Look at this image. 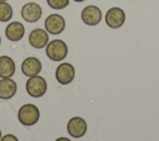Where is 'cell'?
<instances>
[{
    "label": "cell",
    "mask_w": 159,
    "mask_h": 141,
    "mask_svg": "<svg viewBox=\"0 0 159 141\" xmlns=\"http://www.w3.org/2000/svg\"><path fill=\"white\" fill-rule=\"evenodd\" d=\"M75 74H76V70H75V67L71 64V63H61L56 70H55V77H56V80L61 84V85H67L70 84L73 79H75Z\"/></svg>",
    "instance_id": "5"
},
{
    "label": "cell",
    "mask_w": 159,
    "mask_h": 141,
    "mask_svg": "<svg viewBox=\"0 0 159 141\" xmlns=\"http://www.w3.org/2000/svg\"><path fill=\"white\" fill-rule=\"evenodd\" d=\"M41 69H42L41 62L36 57H27L21 63V72L26 77L37 75V74H40Z\"/></svg>",
    "instance_id": "11"
},
{
    "label": "cell",
    "mask_w": 159,
    "mask_h": 141,
    "mask_svg": "<svg viewBox=\"0 0 159 141\" xmlns=\"http://www.w3.org/2000/svg\"><path fill=\"white\" fill-rule=\"evenodd\" d=\"M29 43L36 49L46 47L48 43V32L43 28H35L29 35Z\"/></svg>",
    "instance_id": "10"
},
{
    "label": "cell",
    "mask_w": 159,
    "mask_h": 141,
    "mask_svg": "<svg viewBox=\"0 0 159 141\" xmlns=\"http://www.w3.org/2000/svg\"><path fill=\"white\" fill-rule=\"evenodd\" d=\"M60 140H65V141H68L70 139H67V137H60V139H57V141H60Z\"/></svg>",
    "instance_id": "18"
},
{
    "label": "cell",
    "mask_w": 159,
    "mask_h": 141,
    "mask_svg": "<svg viewBox=\"0 0 159 141\" xmlns=\"http://www.w3.org/2000/svg\"><path fill=\"white\" fill-rule=\"evenodd\" d=\"M67 132L73 139H81L87 132V122L81 116H73L67 122Z\"/></svg>",
    "instance_id": "4"
},
{
    "label": "cell",
    "mask_w": 159,
    "mask_h": 141,
    "mask_svg": "<svg viewBox=\"0 0 159 141\" xmlns=\"http://www.w3.org/2000/svg\"><path fill=\"white\" fill-rule=\"evenodd\" d=\"M48 6L55 9V10H61V9H65L66 6H68V2L70 0H46Z\"/></svg>",
    "instance_id": "16"
},
{
    "label": "cell",
    "mask_w": 159,
    "mask_h": 141,
    "mask_svg": "<svg viewBox=\"0 0 159 141\" xmlns=\"http://www.w3.org/2000/svg\"><path fill=\"white\" fill-rule=\"evenodd\" d=\"M25 35V27L21 22L19 21H12L10 22L6 28H5V36L9 41L11 42H17L20 41Z\"/></svg>",
    "instance_id": "12"
},
{
    "label": "cell",
    "mask_w": 159,
    "mask_h": 141,
    "mask_svg": "<svg viewBox=\"0 0 159 141\" xmlns=\"http://www.w3.org/2000/svg\"><path fill=\"white\" fill-rule=\"evenodd\" d=\"M17 119L24 126H32L40 120V110L34 104H24L17 111Z\"/></svg>",
    "instance_id": "2"
},
{
    "label": "cell",
    "mask_w": 159,
    "mask_h": 141,
    "mask_svg": "<svg viewBox=\"0 0 159 141\" xmlns=\"http://www.w3.org/2000/svg\"><path fill=\"white\" fill-rule=\"evenodd\" d=\"M0 1H7V0H0Z\"/></svg>",
    "instance_id": "21"
},
{
    "label": "cell",
    "mask_w": 159,
    "mask_h": 141,
    "mask_svg": "<svg viewBox=\"0 0 159 141\" xmlns=\"http://www.w3.org/2000/svg\"><path fill=\"white\" fill-rule=\"evenodd\" d=\"M106 24L111 28H119L125 22V14L120 7H111L104 16Z\"/></svg>",
    "instance_id": "9"
},
{
    "label": "cell",
    "mask_w": 159,
    "mask_h": 141,
    "mask_svg": "<svg viewBox=\"0 0 159 141\" xmlns=\"http://www.w3.org/2000/svg\"><path fill=\"white\" fill-rule=\"evenodd\" d=\"M0 140H1V130H0Z\"/></svg>",
    "instance_id": "20"
},
{
    "label": "cell",
    "mask_w": 159,
    "mask_h": 141,
    "mask_svg": "<svg viewBox=\"0 0 159 141\" xmlns=\"http://www.w3.org/2000/svg\"><path fill=\"white\" fill-rule=\"evenodd\" d=\"M42 16V9L37 2L30 1L21 7V17L30 24L37 22Z\"/></svg>",
    "instance_id": "6"
},
{
    "label": "cell",
    "mask_w": 159,
    "mask_h": 141,
    "mask_svg": "<svg viewBox=\"0 0 159 141\" xmlns=\"http://www.w3.org/2000/svg\"><path fill=\"white\" fill-rule=\"evenodd\" d=\"M0 45H1V37H0Z\"/></svg>",
    "instance_id": "22"
},
{
    "label": "cell",
    "mask_w": 159,
    "mask_h": 141,
    "mask_svg": "<svg viewBox=\"0 0 159 141\" xmlns=\"http://www.w3.org/2000/svg\"><path fill=\"white\" fill-rule=\"evenodd\" d=\"M1 140L2 141H9V140H11V141H19V139L16 136H14L12 134H7L5 136H1Z\"/></svg>",
    "instance_id": "17"
},
{
    "label": "cell",
    "mask_w": 159,
    "mask_h": 141,
    "mask_svg": "<svg viewBox=\"0 0 159 141\" xmlns=\"http://www.w3.org/2000/svg\"><path fill=\"white\" fill-rule=\"evenodd\" d=\"M26 92L32 98H41L47 92V82L41 75H32L29 77L26 82Z\"/></svg>",
    "instance_id": "3"
},
{
    "label": "cell",
    "mask_w": 159,
    "mask_h": 141,
    "mask_svg": "<svg viewBox=\"0 0 159 141\" xmlns=\"http://www.w3.org/2000/svg\"><path fill=\"white\" fill-rule=\"evenodd\" d=\"M81 20L87 26H96L102 20V11L98 6L88 5L81 12Z\"/></svg>",
    "instance_id": "8"
},
{
    "label": "cell",
    "mask_w": 159,
    "mask_h": 141,
    "mask_svg": "<svg viewBox=\"0 0 159 141\" xmlns=\"http://www.w3.org/2000/svg\"><path fill=\"white\" fill-rule=\"evenodd\" d=\"M12 7L6 1H0V22H7L12 17Z\"/></svg>",
    "instance_id": "15"
},
{
    "label": "cell",
    "mask_w": 159,
    "mask_h": 141,
    "mask_svg": "<svg viewBox=\"0 0 159 141\" xmlns=\"http://www.w3.org/2000/svg\"><path fill=\"white\" fill-rule=\"evenodd\" d=\"M45 30L50 35H60L66 27L65 19L58 14H51L45 20Z\"/></svg>",
    "instance_id": "7"
},
{
    "label": "cell",
    "mask_w": 159,
    "mask_h": 141,
    "mask_svg": "<svg viewBox=\"0 0 159 141\" xmlns=\"http://www.w3.org/2000/svg\"><path fill=\"white\" fill-rule=\"evenodd\" d=\"M17 90L16 82L11 78H1L0 79V99L7 100L11 99Z\"/></svg>",
    "instance_id": "13"
},
{
    "label": "cell",
    "mask_w": 159,
    "mask_h": 141,
    "mask_svg": "<svg viewBox=\"0 0 159 141\" xmlns=\"http://www.w3.org/2000/svg\"><path fill=\"white\" fill-rule=\"evenodd\" d=\"M45 48H46V56L53 62L63 61L68 53V47H67L66 42L62 40H58V38L50 41Z\"/></svg>",
    "instance_id": "1"
},
{
    "label": "cell",
    "mask_w": 159,
    "mask_h": 141,
    "mask_svg": "<svg viewBox=\"0 0 159 141\" xmlns=\"http://www.w3.org/2000/svg\"><path fill=\"white\" fill-rule=\"evenodd\" d=\"M73 1H76V2H82V1H84V0H73Z\"/></svg>",
    "instance_id": "19"
},
{
    "label": "cell",
    "mask_w": 159,
    "mask_h": 141,
    "mask_svg": "<svg viewBox=\"0 0 159 141\" xmlns=\"http://www.w3.org/2000/svg\"><path fill=\"white\" fill-rule=\"evenodd\" d=\"M15 69V62L10 56H0V78H11Z\"/></svg>",
    "instance_id": "14"
}]
</instances>
